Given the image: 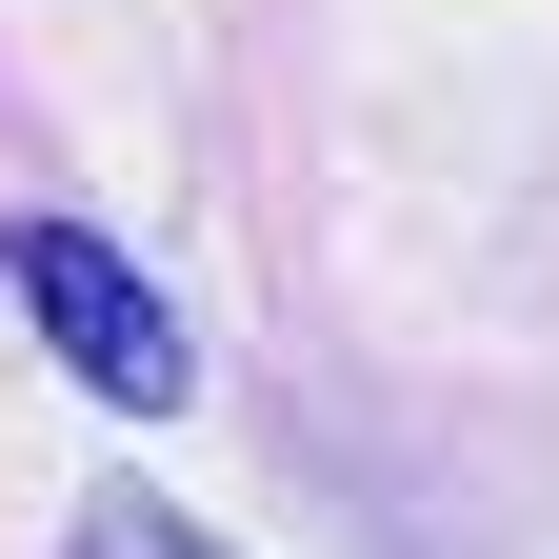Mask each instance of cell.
Listing matches in <instances>:
<instances>
[{
	"label": "cell",
	"instance_id": "6da1fadb",
	"mask_svg": "<svg viewBox=\"0 0 559 559\" xmlns=\"http://www.w3.org/2000/svg\"><path fill=\"white\" fill-rule=\"evenodd\" d=\"M0 280H21V320L60 340V380H100L120 419H180V400H200L180 300H160V280H140L100 221H21V240H0Z\"/></svg>",
	"mask_w": 559,
	"mask_h": 559
},
{
	"label": "cell",
	"instance_id": "7a4b0ae2",
	"mask_svg": "<svg viewBox=\"0 0 559 559\" xmlns=\"http://www.w3.org/2000/svg\"><path fill=\"white\" fill-rule=\"evenodd\" d=\"M60 559H240V539H200L180 500H140V479H120V500H81V520H60Z\"/></svg>",
	"mask_w": 559,
	"mask_h": 559
}]
</instances>
